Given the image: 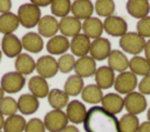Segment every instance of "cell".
Masks as SVG:
<instances>
[{
	"mask_svg": "<svg viewBox=\"0 0 150 132\" xmlns=\"http://www.w3.org/2000/svg\"><path fill=\"white\" fill-rule=\"evenodd\" d=\"M136 33L142 37H150V15L138 20L136 25Z\"/></svg>",
	"mask_w": 150,
	"mask_h": 132,
	"instance_id": "obj_39",
	"label": "cell"
},
{
	"mask_svg": "<svg viewBox=\"0 0 150 132\" xmlns=\"http://www.w3.org/2000/svg\"><path fill=\"white\" fill-rule=\"evenodd\" d=\"M120 47L123 51L137 56L144 49L145 39L138 35L136 32H127L120 37Z\"/></svg>",
	"mask_w": 150,
	"mask_h": 132,
	"instance_id": "obj_3",
	"label": "cell"
},
{
	"mask_svg": "<svg viewBox=\"0 0 150 132\" xmlns=\"http://www.w3.org/2000/svg\"><path fill=\"white\" fill-rule=\"evenodd\" d=\"M101 107L111 114H117L124 109L123 97L115 92L103 95V98L101 100Z\"/></svg>",
	"mask_w": 150,
	"mask_h": 132,
	"instance_id": "obj_14",
	"label": "cell"
},
{
	"mask_svg": "<svg viewBox=\"0 0 150 132\" xmlns=\"http://www.w3.org/2000/svg\"><path fill=\"white\" fill-rule=\"evenodd\" d=\"M15 71L21 74L22 76L25 75H30L35 70V61L29 54L21 53L15 57Z\"/></svg>",
	"mask_w": 150,
	"mask_h": 132,
	"instance_id": "obj_27",
	"label": "cell"
},
{
	"mask_svg": "<svg viewBox=\"0 0 150 132\" xmlns=\"http://www.w3.org/2000/svg\"><path fill=\"white\" fill-rule=\"evenodd\" d=\"M123 100H124V109L127 110V112L130 114H135V116L144 112L148 106L145 96L136 91H132L125 95Z\"/></svg>",
	"mask_w": 150,
	"mask_h": 132,
	"instance_id": "obj_7",
	"label": "cell"
},
{
	"mask_svg": "<svg viewBox=\"0 0 150 132\" xmlns=\"http://www.w3.org/2000/svg\"><path fill=\"white\" fill-rule=\"evenodd\" d=\"M81 27L82 22L73 15H67L59 21V32H61V35L66 37H74L80 34Z\"/></svg>",
	"mask_w": 150,
	"mask_h": 132,
	"instance_id": "obj_13",
	"label": "cell"
},
{
	"mask_svg": "<svg viewBox=\"0 0 150 132\" xmlns=\"http://www.w3.org/2000/svg\"><path fill=\"white\" fill-rule=\"evenodd\" d=\"M35 70L38 71L39 76L43 78H52L59 71L57 61L52 55H43L35 61Z\"/></svg>",
	"mask_w": 150,
	"mask_h": 132,
	"instance_id": "obj_8",
	"label": "cell"
},
{
	"mask_svg": "<svg viewBox=\"0 0 150 132\" xmlns=\"http://www.w3.org/2000/svg\"><path fill=\"white\" fill-rule=\"evenodd\" d=\"M137 88L142 95H150V74L144 76L137 84Z\"/></svg>",
	"mask_w": 150,
	"mask_h": 132,
	"instance_id": "obj_41",
	"label": "cell"
},
{
	"mask_svg": "<svg viewBox=\"0 0 150 132\" xmlns=\"http://www.w3.org/2000/svg\"><path fill=\"white\" fill-rule=\"evenodd\" d=\"M57 61V68H59V71H61L62 74H68L70 72L71 70H74V65H75V57L73 54H63L60 56Z\"/></svg>",
	"mask_w": 150,
	"mask_h": 132,
	"instance_id": "obj_38",
	"label": "cell"
},
{
	"mask_svg": "<svg viewBox=\"0 0 150 132\" xmlns=\"http://www.w3.org/2000/svg\"><path fill=\"white\" fill-rule=\"evenodd\" d=\"M12 8V0H0V13H8Z\"/></svg>",
	"mask_w": 150,
	"mask_h": 132,
	"instance_id": "obj_42",
	"label": "cell"
},
{
	"mask_svg": "<svg viewBox=\"0 0 150 132\" xmlns=\"http://www.w3.org/2000/svg\"><path fill=\"white\" fill-rule=\"evenodd\" d=\"M70 13L80 21L86 20L94 13V5L90 0H74L71 2Z\"/></svg>",
	"mask_w": 150,
	"mask_h": 132,
	"instance_id": "obj_20",
	"label": "cell"
},
{
	"mask_svg": "<svg viewBox=\"0 0 150 132\" xmlns=\"http://www.w3.org/2000/svg\"><path fill=\"white\" fill-rule=\"evenodd\" d=\"M4 123H5V118H4V116L0 113V131H1L2 127H4Z\"/></svg>",
	"mask_w": 150,
	"mask_h": 132,
	"instance_id": "obj_47",
	"label": "cell"
},
{
	"mask_svg": "<svg viewBox=\"0 0 150 132\" xmlns=\"http://www.w3.org/2000/svg\"><path fill=\"white\" fill-rule=\"evenodd\" d=\"M81 30L89 39H93V40L98 39V37H101V35L103 33V22L98 18L90 16V18L83 20Z\"/></svg>",
	"mask_w": 150,
	"mask_h": 132,
	"instance_id": "obj_19",
	"label": "cell"
},
{
	"mask_svg": "<svg viewBox=\"0 0 150 132\" xmlns=\"http://www.w3.org/2000/svg\"><path fill=\"white\" fill-rule=\"evenodd\" d=\"M111 50L112 49H111L110 41L104 37H98L90 42L89 56L93 57L95 61H103L108 58Z\"/></svg>",
	"mask_w": 150,
	"mask_h": 132,
	"instance_id": "obj_10",
	"label": "cell"
},
{
	"mask_svg": "<svg viewBox=\"0 0 150 132\" xmlns=\"http://www.w3.org/2000/svg\"><path fill=\"white\" fill-rule=\"evenodd\" d=\"M22 49L27 50L28 53L38 54L43 49V40L38 33L28 32L21 39Z\"/></svg>",
	"mask_w": 150,
	"mask_h": 132,
	"instance_id": "obj_25",
	"label": "cell"
},
{
	"mask_svg": "<svg viewBox=\"0 0 150 132\" xmlns=\"http://www.w3.org/2000/svg\"><path fill=\"white\" fill-rule=\"evenodd\" d=\"M137 132H150V121H143L139 124Z\"/></svg>",
	"mask_w": 150,
	"mask_h": 132,
	"instance_id": "obj_44",
	"label": "cell"
},
{
	"mask_svg": "<svg viewBox=\"0 0 150 132\" xmlns=\"http://www.w3.org/2000/svg\"><path fill=\"white\" fill-rule=\"evenodd\" d=\"M94 77L96 85L103 90V89H109L114 85V81L116 76H115V71L111 70L108 65H102L96 68Z\"/></svg>",
	"mask_w": 150,
	"mask_h": 132,
	"instance_id": "obj_18",
	"label": "cell"
},
{
	"mask_svg": "<svg viewBox=\"0 0 150 132\" xmlns=\"http://www.w3.org/2000/svg\"><path fill=\"white\" fill-rule=\"evenodd\" d=\"M144 54H145V58L150 62V39L148 41H145V44H144V49H143Z\"/></svg>",
	"mask_w": 150,
	"mask_h": 132,
	"instance_id": "obj_45",
	"label": "cell"
},
{
	"mask_svg": "<svg viewBox=\"0 0 150 132\" xmlns=\"http://www.w3.org/2000/svg\"><path fill=\"white\" fill-rule=\"evenodd\" d=\"M47 51L50 55H63L69 49V40L63 35H55L49 39L46 44Z\"/></svg>",
	"mask_w": 150,
	"mask_h": 132,
	"instance_id": "obj_26",
	"label": "cell"
},
{
	"mask_svg": "<svg viewBox=\"0 0 150 132\" xmlns=\"http://www.w3.org/2000/svg\"><path fill=\"white\" fill-rule=\"evenodd\" d=\"M43 124L49 132H61L68 125V118L62 110H50L45 114Z\"/></svg>",
	"mask_w": 150,
	"mask_h": 132,
	"instance_id": "obj_5",
	"label": "cell"
},
{
	"mask_svg": "<svg viewBox=\"0 0 150 132\" xmlns=\"http://www.w3.org/2000/svg\"><path fill=\"white\" fill-rule=\"evenodd\" d=\"M71 2L70 0H52L50 2V12L54 16L64 18L70 13Z\"/></svg>",
	"mask_w": 150,
	"mask_h": 132,
	"instance_id": "obj_35",
	"label": "cell"
},
{
	"mask_svg": "<svg viewBox=\"0 0 150 132\" xmlns=\"http://www.w3.org/2000/svg\"><path fill=\"white\" fill-rule=\"evenodd\" d=\"M1 58H2V51H1V49H0V62H1Z\"/></svg>",
	"mask_w": 150,
	"mask_h": 132,
	"instance_id": "obj_50",
	"label": "cell"
},
{
	"mask_svg": "<svg viewBox=\"0 0 150 132\" xmlns=\"http://www.w3.org/2000/svg\"><path fill=\"white\" fill-rule=\"evenodd\" d=\"M81 97L86 103L98 104L103 98V92L102 89H100L96 84H88L81 91Z\"/></svg>",
	"mask_w": 150,
	"mask_h": 132,
	"instance_id": "obj_31",
	"label": "cell"
},
{
	"mask_svg": "<svg viewBox=\"0 0 150 132\" xmlns=\"http://www.w3.org/2000/svg\"><path fill=\"white\" fill-rule=\"evenodd\" d=\"M27 120L21 114H13L5 119L2 131L4 132H23Z\"/></svg>",
	"mask_w": 150,
	"mask_h": 132,
	"instance_id": "obj_33",
	"label": "cell"
},
{
	"mask_svg": "<svg viewBox=\"0 0 150 132\" xmlns=\"http://www.w3.org/2000/svg\"><path fill=\"white\" fill-rule=\"evenodd\" d=\"M61 132H80V131L75 125H67Z\"/></svg>",
	"mask_w": 150,
	"mask_h": 132,
	"instance_id": "obj_46",
	"label": "cell"
},
{
	"mask_svg": "<svg viewBox=\"0 0 150 132\" xmlns=\"http://www.w3.org/2000/svg\"><path fill=\"white\" fill-rule=\"evenodd\" d=\"M125 9L132 18L142 19L148 16L150 12L149 0H128L125 4Z\"/></svg>",
	"mask_w": 150,
	"mask_h": 132,
	"instance_id": "obj_23",
	"label": "cell"
},
{
	"mask_svg": "<svg viewBox=\"0 0 150 132\" xmlns=\"http://www.w3.org/2000/svg\"><path fill=\"white\" fill-rule=\"evenodd\" d=\"M84 88V83H83V78H81L77 75H70L64 84H63V91L71 97H75L77 95L81 93V91Z\"/></svg>",
	"mask_w": 150,
	"mask_h": 132,
	"instance_id": "obj_32",
	"label": "cell"
},
{
	"mask_svg": "<svg viewBox=\"0 0 150 132\" xmlns=\"http://www.w3.org/2000/svg\"><path fill=\"white\" fill-rule=\"evenodd\" d=\"M16 103H18V111H20L23 116L35 113L40 106L39 99L30 93L21 95L19 97V99L16 100Z\"/></svg>",
	"mask_w": 150,
	"mask_h": 132,
	"instance_id": "obj_22",
	"label": "cell"
},
{
	"mask_svg": "<svg viewBox=\"0 0 150 132\" xmlns=\"http://www.w3.org/2000/svg\"><path fill=\"white\" fill-rule=\"evenodd\" d=\"M28 89L30 95H33L34 97L39 98H45L48 96L49 92V85L46 81V78L36 75L29 78L28 81Z\"/></svg>",
	"mask_w": 150,
	"mask_h": 132,
	"instance_id": "obj_24",
	"label": "cell"
},
{
	"mask_svg": "<svg viewBox=\"0 0 150 132\" xmlns=\"http://www.w3.org/2000/svg\"><path fill=\"white\" fill-rule=\"evenodd\" d=\"M118 126L121 132H137L139 126V120L137 116L125 113L118 119Z\"/></svg>",
	"mask_w": 150,
	"mask_h": 132,
	"instance_id": "obj_34",
	"label": "cell"
},
{
	"mask_svg": "<svg viewBox=\"0 0 150 132\" xmlns=\"http://www.w3.org/2000/svg\"><path fill=\"white\" fill-rule=\"evenodd\" d=\"M50 2H52V0H30V4L38 6L39 8L40 7H46V6L50 5Z\"/></svg>",
	"mask_w": 150,
	"mask_h": 132,
	"instance_id": "obj_43",
	"label": "cell"
},
{
	"mask_svg": "<svg viewBox=\"0 0 150 132\" xmlns=\"http://www.w3.org/2000/svg\"><path fill=\"white\" fill-rule=\"evenodd\" d=\"M0 132H4V131H2V130H1V131H0Z\"/></svg>",
	"mask_w": 150,
	"mask_h": 132,
	"instance_id": "obj_51",
	"label": "cell"
},
{
	"mask_svg": "<svg viewBox=\"0 0 150 132\" xmlns=\"http://www.w3.org/2000/svg\"><path fill=\"white\" fill-rule=\"evenodd\" d=\"M146 118H148V121H150V107L148 109V112H146Z\"/></svg>",
	"mask_w": 150,
	"mask_h": 132,
	"instance_id": "obj_49",
	"label": "cell"
},
{
	"mask_svg": "<svg viewBox=\"0 0 150 132\" xmlns=\"http://www.w3.org/2000/svg\"><path fill=\"white\" fill-rule=\"evenodd\" d=\"M19 20L18 16L14 13H4L0 14V33H2L4 35L7 34H13V32H15L19 27Z\"/></svg>",
	"mask_w": 150,
	"mask_h": 132,
	"instance_id": "obj_30",
	"label": "cell"
},
{
	"mask_svg": "<svg viewBox=\"0 0 150 132\" xmlns=\"http://www.w3.org/2000/svg\"><path fill=\"white\" fill-rule=\"evenodd\" d=\"M48 103L54 110H62L69 103V96L61 89H52L47 96Z\"/></svg>",
	"mask_w": 150,
	"mask_h": 132,
	"instance_id": "obj_28",
	"label": "cell"
},
{
	"mask_svg": "<svg viewBox=\"0 0 150 132\" xmlns=\"http://www.w3.org/2000/svg\"><path fill=\"white\" fill-rule=\"evenodd\" d=\"M137 84L138 81L136 75H134L131 71H123L115 77L112 86L115 88L118 95H128L135 91Z\"/></svg>",
	"mask_w": 150,
	"mask_h": 132,
	"instance_id": "obj_6",
	"label": "cell"
},
{
	"mask_svg": "<svg viewBox=\"0 0 150 132\" xmlns=\"http://www.w3.org/2000/svg\"><path fill=\"white\" fill-rule=\"evenodd\" d=\"M130 71L136 76H146L150 74V62L142 56H134L129 60V67Z\"/></svg>",
	"mask_w": 150,
	"mask_h": 132,
	"instance_id": "obj_29",
	"label": "cell"
},
{
	"mask_svg": "<svg viewBox=\"0 0 150 132\" xmlns=\"http://www.w3.org/2000/svg\"><path fill=\"white\" fill-rule=\"evenodd\" d=\"M90 42L91 41L89 37H87L83 33H80L75 35L69 42V49L74 56L83 57V56H87L89 53Z\"/></svg>",
	"mask_w": 150,
	"mask_h": 132,
	"instance_id": "obj_17",
	"label": "cell"
},
{
	"mask_svg": "<svg viewBox=\"0 0 150 132\" xmlns=\"http://www.w3.org/2000/svg\"><path fill=\"white\" fill-rule=\"evenodd\" d=\"M23 132H46V127L43 120L40 118H32L26 123V127Z\"/></svg>",
	"mask_w": 150,
	"mask_h": 132,
	"instance_id": "obj_40",
	"label": "cell"
},
{
	"mask_svg": "<svg viewBox=\"0 0 150 132\" xmlns=\"http://www.w3.org/2000/svg\"><path fill=\"white\" fill-rule=\"evenodd\" d=\"M21 50H22L21 40L16 35L14 34L4 35L1 40V51L2 54H5V56L9 58L16 57L18 55L21 54Z\"/></svg>",
	"mask_w": 150,
	"mask_h": 132,
	"instance_id": "obj_12",
	"label": "cell"
},
{
	"mask_svg": "<svg viewBox=\"0 0 150 132\" xmlns=\"http://www.w3.org/2000/svg\"><path fill=\"white\" fill-rule=\"evenodd\" d=\"M26 84V78L21 74L16 71H8L2 75L0 79V86L4 92L7 93H16L22 90Z\"/></svg>",
	"mask_w": 150,
	"mask_h": 132,
	"instance_id": "obj_4",
	"label": "cell"
},
{
	"mask_svg": "<svg viewBox=\"0 0 150 132\" xmlns=\"http://www.w3.org/2000/svg\"><path fill=\"white\" fill-rule=\"evenodd\" d=\"M103 30L110 36L121 37L128 32V25L123 18L112 14L105 18V20L103 21Z\"/></svg>",
	"mask_w": 150,
	"mask_h": 132,
	"instance_id": "obj_9",
	"label": "cell"
},
{
	"mask_svg": "<svg viewBox=\"0 0 150 132\" xmlns=\"http://www.w3.org/2000/svg\"><path fill=\"white\" fill-rule=\"evenodd\" d=\"M74 71H75V75L80 76L81 78L90 77L96 71V61L93 57H90L89 55L79 57L75 61Z\"/></svg>",
	"mask_w": 150,
	"mask_h": 132,
	"instance_id": "obj_16",
	"label": "cell"
},
{
	"mask_svg": "<svg viewBox=\"0 0 150 132\" xmlns=\"http://www.w3.org/2000/svg\"><path fill=\"white\" fill-rule=\"evenodd\" d=\"M94 11L100 16L108 18L115 12V2L114 0H96L94 5Z\"/></svg>",
	"mask_w": 150,
	"mask_h": 132,
	"instance_id": "obj_36",
	"label": "cell"
},
{
	"mask_svg": "<svg viewBox=\"0 0 150 132\" xmlns=\"http://www.w3.org/2000/svg\"><path fill=\"white\" fill-rule=\"evenodd\" d=\"M18 112V103L13 97H4L0 100V113L2 116H13Z\"/></svg>",
	"mask_w": 150,
	"mask_h": 132,
	"instance_id": "obj_37",
	"label": "cell"
},
{
	"mask_svg": "<svg viewBox=\"0 0 150 132\" xmlns=\"http://www.w3.org/2000/svg\"><path fill=\"white\" fill-rule=\"evenodd\" d=\"M59 32V21L53 15H43L38 22V34L41 37H53Z\"/></svg>",
	"mask_w": 150,
	"mask_h": 132,
	"instance_id": "obj_15",
	"label": "cell"
},
{
	"mask_svg": "<svg viewBox=\"0 0 150 132\" xmlns=\"http://www.w3.org/2000/svg\"><path fill=\"white\" fill-rule=\"evenodd\" d=\"M87 111L88 110H87L86 105L77 99L70 100L66 106V116L68 118V121H70L75 125L84 121Z\"/></svg>",
	"mask_w": 150,
	"mask_h": 132,
	"instance_id": "obj_11",
	"label": "cell"
},
{
	"mask_svg": "<svg viewBox=\"0 0 150 132\" xmlns=\"http://www.w3.org/2000/svg\"><path fill=\"white\" fill-rule=\"evenodd\" d=\"M4 97H5V92H4V90H2L1 86H0V100H1Z\"/></svg>",
	"mask_w": 150,
	"mask_h": 132,
	"instance_id": "obj_48",
	"label": "cell"
},
{
	"mask_svg": "<svg viewBox=\"0 0 150 132\" xmlns=\"http://www.w3.org/2000/svg\"><path fill=\"white\" fill-rule=\"evenodd\" d=\"M108 67L117 72L127 71L129 67V58L122 50H111L108 56Z\"/></svg>",
	"mask_w": 150,
	"mask_h": 132,
	"instance_id": "obj_21",
	"label": "cell"
},
{
	"mask_svg": "<svg viewBox=\"0 0 150 132\" xmlns=\"http://www.w3.org/2000/svg\"><path fill=\"white\" fill-rule=\"evenodd\" d=\"M83 127L86 132H121L116 116L101 106H93L87 111Z\"/></svg>",
	"mask_w": 150,
	"mask_h": 132,
	"instance_id": "obj_1",
	"label": "cell"
},
{
	"mask_svg": "<svg viewBox=\"0 0 150 132\" xmlns=\"http://www.w3.org/2000/svg\"><path fill=\"white\" fill-rule=\"evenodd\" d=\"M18 20L21 26L25 28H33L38 26V22L41 19V11L38 6L33 4H22L18 8Z\"/></svg>",
	"mask_w": 150,
	"mask_h": 132,
	"instance_id": "obj_2",
	"label": "cell"
}]
</instances>
